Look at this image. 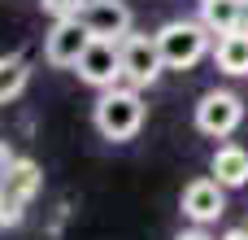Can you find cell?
<instances>
[{"label": "cell", "instance_id": "6da1fadb", "mask_svg": "<svg viewBox=\"0 0 248 240\" xmlns=\"http://www.w3.org/2000/svg\"><path fill=\"white\" fill-rule=\"evenodd\" d=\"M92 118H96V131L105 140H131L144 127V101L135 87H105Z\"/></svg>", "mask_w": 248, "mask_h": 240}, {"label": "cell", "instance_id": "7a4b0ae2", "mask_svg": "<svg viewBox=\"0 0 248 240\" xmlns=\"http://www.w3.org/2000/svg\"><path fill=\"white\" fill-rule=\"evenodd\" d=\"M209 26L205 22H166L157 31V44H161V57H166V70H192L205 52H209Z\"/></svg>", "mask_w": 248, "mask_h": 240}, {"label": "cell", "instance_id": "3957f363", "mask_svg": "<svg viewBox=\"0 0 248 240\" xmlns=\"http://www.w3.org/2000/svg\"><path fill=\"white\" fill-rule=\"evenodd\" d=\"M166 70V57H161V44L157 35H126L122 39V79L131 87H148L157 74Z\"/></svg>", "mask_w": 248, "mask_h": 240}, {"label": "cell", "instance_id": "277c9868", "mask_svg": "<svg viewBox=\"0 0 248 240\" xmlns=\"http://www.w3.org/2000/svg\"><path fill=\"white\" fill-rule=\"evenodd\" d=\"M92 39H96V35L87 31L83 17H57L52 31L44 35V57H48L52 66H78V57L87 52Z\"/></svg>", "mask_w": 248, "mask_h": 240}, {"label": "cell", "instance_id": "5b68a950", "mask_svg": "<svg viewBox=\"0 0 248 240\" xmlns=\"http://www.w3.org/2000/svg\"><path fill=\"white\" fill-rule=\"evenodd\" d=\"M74 70L92 87H118V79H122V44L118 39H92Z\"/></svg>", "mask_w": 248, "mask_h": 240}, {"label": "cell", "instance_id": "8992f818", "mask_svg": "<svg viewBox=\"0 0 248 240\" xmlns=\"http://www.w3.org/2000/svg\"><path fill=\"white\" fill-rule=\"evenodd\" d=\"M240 122H244V105H240L235 92H218V87H214V92L201 96V105H196V127H201L205 136L222 140V136H231Z\"/></svg>", "mask_w": 248, "mask_h": 240}, {"label": "cell", "instance_id": "52a82bcc", "mask_svg": "<svg viewBox=\"0 0 248 240\" xmlns=\"http://www.w3.org/2000/svg\"><path fill=\"white\" fill-rule=\"evenodd\" d=\"M78 17L87 22V31L96 39H118L122 44L131 35V9H126V0H87L78 9Z\"/></svg>", "mask_w": 248, "mask_h": 240}, {"label": "cell", "instance_id": "ba28073f", "mask_svg": "<svg viewBox=\"0 0 248 240\" xmlns=\"http://www.w3.org/2000/svg\"><path fill=\"white\" fill-rule=\"evenodd\" d=\"M39 192V166L26 157H13V149L4 144V206H26Z\"/></svg>", "mask_w": 248, "mask_h": 240}, {"label": "cell", "instance_id": "9c48e42d", "mask_svg": "<svg viewBox=\"0 0 248 240\" xmlns=\"http://www.w3.org/2000/svg\"><path fill=\"white\" fill-rule=\"evenodd\" d=\"M222 210H227V197H222L218 179H192L183 188V214L192 223H214V219H222Z\"/></svg>", "mask_w": 248, "mask_h": 240}, {"label": "cell", "instance_id": "30bf717a", "mask_svg": "<svg viewBox=\"0 0 248 240\" xmlns=\"http://www.w3.org/2000/svg\"><path fill=\"white\" fill-rule=\"evenodd\" d=\"M209 166H214L222 188H244L248 184V149H240V144H222Z\"/></svg>", "mask_w": 248, "mask_h": 240}, {"label": "cell", "instance_id": "8fae6325", "mask_svg": "<svg viewBox=\"0 0 248 240\" xmlns=\"http://www.w3.org/2000/svg\"><path fill=\"white\" fill-rule=\"evenodd\" d=\"M201 22L214 35H231L244 26V0H201Z\"/></svg>", "mask_w": 248, "mask_h": 240}, {"label": "cell", "instance_id": "7c38bea8", "mask_svg": "<svg viewBox=\"0 0 248 240\" xmlns=\"http://www.w3.org/2000/svg\"><path fill=\"white\" fill-rule=\"evenodd\" d=\"M214 61L222 74H248V31H231V35H218V48H214Z\"/></svg>", "mask_w": 248, "mask_h": 240}, {"label": "cell", "instance_id": "4fadbf2b", "mask_svg": "<svg viewBox=\"0 0 248 240\" xmlns=\"http://www.w3.org/2000/svg\"><path fill=\"white\" fill-rule=\"evenodd\" d=\"M22 87H26V61H22V57H4V61H0V101H4V105L17 101Z\"/></svg>", "mask_w": 248, "mask_h": 240}, {"label": "cell", "instance_id": "5bb4252c", "mask_svg": "<svg viewBox=\"0 0 248 240\" xmlns=\"http://www.w3.org/2000/svg\"><path fill=\"white\" fill-rule=\"evenodd\" d=\"M44 4V13H52V17H78V9L87 4V0H39Z\"/></svg>", "mask_w": 248, "mask_h": 240}, {"label": "cell", "instance_id": "9a60e30c", "mask_svg": "<svg viewBox=\"0 0 248 240\" xmlns=\"http://www.w3.org/2000/svg\"><path fill=\"white\" fill-rule=\"evenodd\" d=\"M222 240H248V227H235V232H227Z\"/></svg>", "mask_w": 248, "mask_h": 240}, {"label": "cell", "instance_id": "2e32d148", "mask_svg": "<svg viewBox=\"0 0 248 240\" xmlns=\"http://www.w3.org/2000/svg\"><path fill=\"white\" fill-rule=\"evenodd\" d=\"M174 240H209L205 232H183V236H174Z\"/></svg>", "mask_w": 248, "mask_h": 240}, {"label": "cell", "instance_id": "e0dca14e", "mask_svg": "<svg viewBox=\"0 0 248 240\" xmlns=\"http://www.w3.org/2000/svg\"><path fill=\"white\" fill-rule=\"evenodd\" d=\"M244 31H248V0H244Z\"/></svg>", "mask_w": 248, "mask_h": 240}]
</instances>
